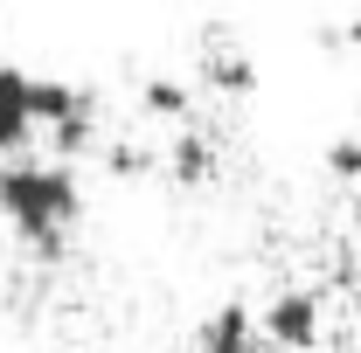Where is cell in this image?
I'll return each instance as SVG.
<instances>
[{"label": "cell", "mask_w": 361, "mask_h": 353, "mask_svg": "<svg viewBox=\"0 0 361 353\" xmlns=\"http://www.w3.org/2000/svg\"><path fill=\"white\" fill-rule=\"evenodd\" d=\"M139 97H146V111H160V118H188V111H195V90L180 84V77H146Z\"/></svg>", "instance_id": "obj_7"}, {"label": "cell", "mask_w": 361, "mask_h": 353, "mask_svg": "<svg viewBox=\"0 0 361 353\" xmlns=\"http://www.w3.org/2000/svg\"><path fill=\"white\" fill-rule=\"evenodd\" d=\"M35 139V70L0 56V160H21Z\"/></svg>", "instance_id": "obj_3"}, {"label": "cell", "mask_w": 361, "mask_h": 353, "mask_svg": "<svg viewBox=\"0 0 361 353\" xmlns=\"http://www.w3.org/2000/svg\"><path fill=\"white\" fill-rule=\"evenodd\" d=\"M104 167H111L118 180H133V174H153V167H160V153H153V146H133V139H118V146L104 153Z\"/></svg>", "instance_id": "obj_8"}, {"label": "cell", "mask_w": 361, "mask_h": 353, "mask_svg": "<svg viewBox=\"0 0 361 353\" xmlns=\"http://www.w3.org/2000/svg\"><path fill=\"white\" fill-rule=\"evenodd\" d=\"M326 174L334 180H361V139H334V146H326Z\"/></svg>", "instance_id": "obj_9"}, {"label": "cell", "mask_w": 361, "mask_h": 353, "mask_svg": "<svg viewBox=\"0 0 361 353\" xmlns=\"http://www.w3.org/2000/svg\"><path fill=\"white\" fill-rule=\"evenodd\" d=\"M195 353H257V312L250 305H216L195 333Z\"/></svg>", "instance_id": "obj_4"}, {"label": "cell", "mask_w": 361, "mask_h": 353, "mask_svg": "<svg viewBox=\"0 0 361 353\" xmlns=\"http://www.w3.org/2000/svg\"><path fill=\"white\" fill-rule=\"evenodd\" d=\"M202 84L243 97V90H257V63H250L243 49H216V56H202Z\"/></svg>", "instance_id": "obj_6"}, {"label": "cell", "mask_w": 361, "mask_h": 353, "mask_svg": "<svg viewBox=\"0 0 361 353\" xmlns=\"http://www.w3.org/2000/svg\"><path fill=\"white\" fill-rule=\"evenodd\" d=\"M257 340H271V347H285V353H306L319 340V291L285 284V291L257 312Z\"/></svg>", "instance_id": "obj_2"}, {"label": "cell", "mask_w": 361, "mask_h": 353, "mask_svg": "<svg viewBox=\"0 0 361 353\" xmlns=\"http://www.w3.org/2000/svg\"><path fill=\"white\" fill-rule=\"evenodd\" d=\"M84 215V187L63 160H0V222L35 250V257H63L70 229Z\"/></svg>", "instance_id": "obj_1"}, {"label": "cell", "mask_w": 361, "mask_h": 353, "mask_svg": "<svg viewBox=\"0 0 361 353\" xmlns=\"http://www.w3.org/2000/svg\"><path fill=\"white\" fill-rule=\"evenodd\" d=\"M160 167H167L180 187H202V180H216V146H209L202 132H180L174 146L160 153Z\"/></svg>", "instance_id": "obj_5"}]
</instances>
